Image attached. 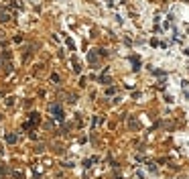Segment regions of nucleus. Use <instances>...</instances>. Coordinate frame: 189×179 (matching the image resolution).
<instances>
[{
	"label": "nucleus",
	"mask_w": 189,
	"mask_h": 179,
	"mask_svg": "<svg viewBox=\"0 0 189 179\" xmlns=\"http://www.w3.org/2000/svg\"><path fill=\"white\" fill-rule=\"evenodd\" d=\"M51 110H53V114H55V118H57V120H63V112H61L59 104H51Z\"/></svg>",
	"instance_id": "1"
},
{
	"label": "nucleus",
	"mask_w": 189,
	"mask_h": 179,
	"mask_svg": "<svg viewBox=\"0 0 189 179\" xmlns=\"http://www.w3.org/2000/svg\"><path fill=\"white\" fill-rule=\"evenodd\" d=\"M132 63H134V65H132V67H134V71H138V67H140V65H138V57H132Z\"/></svg>",
	"instance_id": "2"
},
{
	"label": "nucleus",
	"mask_w": 189,
	"mask_h": 179,
	"mask_svg": "<svg viewBox=\"0 0 189 179\" xmlns=\"http://www.w3.org/2000/svg\"><path fill=\"white\" fill-rule=\"evenodd\" d=\"M6 140H8V142H14V140H16V136H14V134H8V136H6Z\"/></svg>",
	"instance_id": "3"
},
{
	"label": "nucleus",
	"mask_w": 189,
	"mask_h": 179,
	"mask_svg": "<svg viewBox=\"0 0 189 179\" xmlns=\"http://www.w3.org/2000/svg\"><path fill=\"white\" fill-rule=\"evenodd\" d=\"M100 84H110V78H100Z\"/></svg>",
	"instance_id": "4"
}]
</instances>
